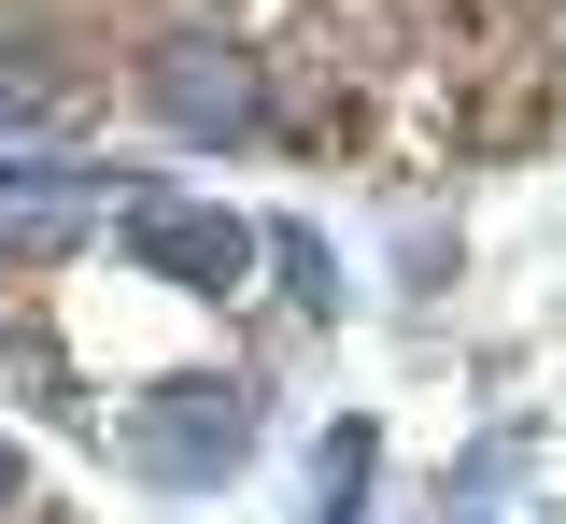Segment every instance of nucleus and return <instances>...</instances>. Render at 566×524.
<instances>
[{
	"instance_id": "1",
	"label": "nucleus",
	"mask_w": 566,
	"mask_h": 524,
	"mask_svg": "<svg viewBox=\"0 0 566 524\" xmlns=\"http://www.w3.org/2000/svg\"><path fill=\"white\" fill-rule=\"evenodd\" d=\"M241 440H255V382H227V369H185V382H142L128 397V453H142V482H170V496L241 482Z\"/></svg>"
},
{
	"instance_id": "2",
	"label": "nucleus",
	"mask_w": 566,
	"mask_h": 524,
	"mask_svg": "<svg viewBox=\"0 0 566 524\" xmlns=\"http://www.w3.org/2000/svg\"><path fill=\"white\" fill-rule=\"evenodd\" d=\"M142 99H156V114H170L185 143H241L270 85H255V57H241L227 29H170V43L142 57Z\"/></svg>"
},
{
	"instance_id": "3",
	"label": "nucleus",
	"mask_w": 566,
	"mask_h": 524,
	"mask_svg": "<svg viewBox=\"0 0 566 524\" xmlns=\"http://www.w3.org/2000/svg\"><path fill=\"white\" fill-rule=\"evenodd\" d=\"M142 270H170V284H199V298H241V270H255V227L241 213H199V199H156L142 227H114Z\"/></svg>"
},
{
	"instance_id": "4",
	"label": "nucleus",
	"mask_w": 566,
	"mask_h": 524,
	"mask_svg": "<svg viewBox=\"0 0 566 524\" xmlns=\"http://www.w3.org/2000/svg\"><path fill=\"white\" fill-rule=\"evenodd\" d=\"M368 482H382V426L354 411V426H326V482H312V524H354V511H368Z\"/></svg>"
},
{
	"instance_id": "5",
	"label": "nucleus",
	"mask_w": 566,
	"mask_h": 524,
	"mask_svg": "<svg viewBox=\"0 0 566 524\" xmlns=\"http://www.w3.org/2000/svg\"><path fill=\"white\" fill-rule=\"evenodd\" d=\"M29 128H71V85L29 43H0V143H29Z\"/></svg>"
},
{
	"instance_id": "6",
	"label": "nucleus",
	"mask_w": 566,
	"mask_h": 524,
	"mask_svg": "<svg viewBox=\"0 0 566 524\" xmlns=\"http://www.w3.org/2000/svg\"><path fill=\"white\" fill-rule=\"evenodd\" d=\"M0 496H14V453H0Z\"/></svg>"
}]
</instances>
